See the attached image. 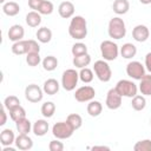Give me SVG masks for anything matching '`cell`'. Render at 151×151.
<instances>
[{
  "label": "cell",
  "mask_w": 151,
  "mask_h": 151,
  "mask_svg": "<svg viewBox=\"0 0 151 151\" xmlns=\"http://www.w3.org/2000/svg\"><path fill=\"white\" fill-rule=\"evenodd\" d=\"M68 34L74 40H83L87 35V22L81 15L72 17L68 25Z\"/></svg>",
  "instance_id": "1"
},
{
  "label": "cell",
  "mask_w": 151,
  "mask_h": 151,
  "mask_svg": "<svg viewBox=\"0 0 151 151\" xmlns=\"http://www.w3.org/2000/svg\"><path fill=\"white\" fill-rule=\"evenodd\" d=\"M107 33L112 39H116V40L123 39L126 35V25L124 20L120 17H113L109 21Z\"/></svg>",
  "instance_id": "2"
},
{
  "label": "cell",
  "mask_w": 151,
  "mask_h": 151,
  "mask_svg": "<svg viewBox=\"0 0 151 151\" xmlns=\"http://www.w3.org/2000/svg\"><path fill=\"white\" fill-rule=\"evenodd\" d=\"M100 53L104 60L106 61H113L117 59L119 54V47L116 42L112 40H104L100 44Z\"/></svg>",
  "instance_id": "3"
},
{
  "label": "cell",
  "mask_w": 151,
  "mask_h": 151,
  "mask_svg": "<svg viewBox=\"0 0 151 151\" xmlns=\"http://www.w3.org/2000/svg\"><path fill=\"white\" fill-rule=\"evenodd\" d=\"M93 72H94L96 77L103 83H107L111 80L112 70L106 60H97L93 64Z\"/></svg>",
  "instance_id": "4"
},
{
  "label": "cell",
  "mask_w": 151,
  "mask_h": 151,
  "mask_svg": "<svg viewBox=\"0 0 151 151\" xmlns=\"http://www.w3.org/2000/svg\"><path fill=\"white\" fill-rule=\"evenodd\" d=\"M114 88L118 91V93L122 97H127V98H133L137 93H138V86L129 79H122L119 80Z\"/></svg>",
  "instance_id": "5"
},
{
  "label": "cell",
  "mask_w": 151,
  "mask_h": 151,
  "mask_svg": "<svg viewBox=\"0 0 151 151\" xmlns=\"http://www.w3.org/2000/svg\"><path fill=\"white\" fill-rule=\"evenodd\" d=\"M79 80V72L74 68H68L63 72L61 76V86L66 91H73Z\"/></svg>",
  "instance_id": "6"
},
{
  "label": "cell",
  "mask_w": 151,
  "mask_h": 151,
  "mask_svg": "<svg viewBox=\"0 0 151 151\" xmlns=\"http://www.w3.org/2000/svg\"><path fill=\"white\" fill-rule=\"evenodd\" d=\"M76 130L71 126V124L67 122V120H65V122H58V123H55L53 126H52V134L55 137V138H58V139H67V138H70L72 134H73V132H74Z\"/></svg>",
  "instance_id": "7"
},
{
  "label": "cell",
  "mask_w": 151,
  "mask_h": 151,
  "mask_svg": "<svg viewBox=\"0 0 151 151\" xmlns=\"http://www.w3.org/2000/svg\"><path fill=\"white\" fill-rule=\"evenodd\" d=\"M146 68L145 66L140 63V61H137V60H133V61H130L127 65H126V74L134 79V80H140L146 73H145Z\"/></svg>",
  "instance_id": "8"
},
{
  "label": "cell",
  "mask_w": 151,
  "mask_h": 151,
  "mask_svg": "<svg viewBox=\"0 0 151 151\" xmlns=\"http://www.w3.org/2000/svg\"><path fill=\"white\" fill-rule=\"evenodd\" d=\"M44 93H45L44 90L40 86H38L37 84H29L25 88V98L29 103H33V104L41 101Z\"/></svg>",
  "instance_id": "9"
},
{
  "label": "cell",
  "mask_w": 151,
  "mask_h": 151,
  "mask_svg": "<svg viewBox=\"0 0 151 151\" xmlns=\"http://www.w3.org/2000/svg\"><path fill=\"white\" fill-rule=\"evenodd\" d=\"M94 96H96V90L88 85L81 86L77 88L74 92V99L79 103H88L92 99H94Z\"/></svg>",
  "instance_id": "10"
},
{
  "label": "cell",
  "mask_w": 151,
  "mask_h": 151,
  "mask_svg": "<svg viewBox=\"0 0 151 151\" xmlns=\"http://www.w3.org/2000/svg\"><path fill=\"white\" fill-rule=\"evenodd\" d=\"M122 96L118 93V91L113 87L110 88L107 94H106V100H105V105L107 109L110 110H117L122 106Z\"/></svg>",
  "instance_id": "11"
},
{
  "label": "cell",
  "mask_w": 151,
  "mask_h": 151,
  "mask_svg": "<svg viewBox=\"0 0 151 151\" xmlns=\"http://www.w3.org/2000/svg\"><path fill=\"white\" fill-rule=\"evenodd\" d=\"M149 37H150V29L147 28V26L139 24V25L133 27V29H132V38L136 41L144 42V41H146L149 39Z\"/></svg>",
  "instance_id": "12"
},
{
  "label": "cell",
  "mask_w": 151,
  "mask_h": 151,
  "mask_svg": "<svg viewBox=\"0 0 151 151\" xmlns=\"http://www.w3.org/2000/svg\"><path fill=\"white\" fill-rule=\"evenodd\" d=\"M14 144H15L17 149H19L21 151H27V150H31L33 147V140L28 134L19 133L18 137L15 138Z\"/></svg>",
  "instance_id": "13"
},
{
  "label": "cell",
  "mask_w": 151,
  "mask_h": 151,
  "mask_svg": "<svg viewBox=\"0 0 151 151\" xmlns=\"http://www.w3.org/2000/svg\"><path fill=\"white\" fill-rule=\"evenodd\" d=\"M74 11H76V7L71 1H63L58 7V13L64 19L72 18L74 15Z\"/></svg>",
  "instance_id": "14"
},
{
  "label": "cell",
  "mask_w": 151,
  "mask_h": 151,
  "mask_svg": "<svg viewBox=\"0 0 151 151\" xmlns=\"http://www.w3.org/2000/svg\"><path fill=\"white\" fill-rule=\"evenodd\" d=\"M7 35H8V39H9L11 41L15 42V41L22 40V38H24V35H25V29H24V27H22L21 25L15 24V25H13V26L9 27Z\"/></svg>",
  "instance_id": "15"
},
{
  "label": "cell",
  "mask_w": 151,
  "mask_h": 151,
  "mask_svg": "<svg viewBox=\"0 0 151 151\" xmlns=\"http://www.w3.org/2000/svg\"><path fill=\"white\" fill-rule=\"evenodd\" d=\"M48 129H50V125H48L47 120H45V119H38V120L34 122L33 127H32V131H33V133L37 137H42V136H45L48 132Z\"/></svg>",
  "instance_id": "16"
},
{
  "label": "cell",
  "mask_w": 151,
  "mask_h": 151,
  "mask_svg": "<svg viewBox=\"0 0 151 151\" xmlns=\"http://www.w3.org/2000/svg\"><path fill=\"white\" fill-rule=\"evenodd\" d=\"M59 88H60V84L58 83L57 79H53V78H50L47 80L44 81V85H42V90L48 96H53L55 93L59 92Z\"/></svg>",
  "instance_id": "17"
},
{
  "label": "cell",
  "mask_w": 151,
  "mask_h": 151,
  "mask_svg": "<svg viewBox=\"0 0 151 151\" xmlns=\"http://www.w3.org/2000/svg\"><path fill=\"white\" fill-rule=\"evenodd\" d=\"M112 9L118 15L126 14L130 9V2L129 0H114L112 4Z\"/></svg>",
  "instance_id": "18"
},
{
  "label": "cell",
  "mask_w": 151,
  "mask_h": 151,
  "mask_svg": "<svg viewBox=\"0 0 151 151\" xmlns=\"http://www.w3.org/2000/svg\"><path fill=\"white\" fill-rule=\"evenodd\" d=\"M119 53L124 59H132L137 54V47L132 42H126L120 47Z\"/></svg>",
  "instance_id": "19"
},
{
  "label": "cell",
  "mask_w": 151,
  "mask_h": 151,
  "mask_svg": "<svg viewBox=\"0 0 151 151\" xmlns=\"http://www.w3.org/2000/svg\"><path fill=\"white\" fill-rule=\"evenodd\" d=\"M15 134L11 129H4L0 133V143L2 146L12 145L15 142Z\"/></svg>",
  "instance_id": "20"
},
{
  "label": "cell",
  "mask_w": 151,
  "mask_h": 151,
  "mask_svg": "<svg viewBox=\"0 0 151 151\" xmlns=\"http://www.w3.org/2000/svg\"><path fill=\"white\" fill-rule=\"evenodd\" d=\"M138 90L143 96H151V73L145 74L140 80H139V86Z\"/></svg>",
  "instance_id": "21"
},
{
  "label": "cell",
  "mask_w": 151,
  "mask_h": 151,
  "mask_svg": "<svg viewBox=\"0 0 151 151\" xmlns=\"http://www.w3.org/2000/svg\"><path fill=\"white\" fill-rule=\"evenodd\" d=\"M2 12L8 17H15L20 12V6L17 1H8L2 5Z\"/></svg>",
  "instance_id": "22"
},
{
  "label": "cell",
  "mask_w": 151,
  "mask_h": 151,
  "mask_svg": "<svg viewBox=\"0 0 151 151\" xmlns=\"http://www.w3.org/2000/svg\"><path fill=\"white\" fill-rule=\"evenodd\" d=\"M86 111H87V113L91 117H98L103 112V105H101L100 101L92 99L91 101H88L87 107H86Z\"/></svg>",
  "instance_id": "23"
},
{
  "label": "cell",
  "mask_w": 151,
  "mask_h": 151,
  "mask_svg": "<svg viewBox=\"0 0 151 151\" xmlns=\"http://www.w3.org/2000/svg\"><path fill=\"white\" fill-rule=\"evenodd\" d=\"M25 20L29 27H38L41 24V14L37 11H31L26 14Z\"/></svg>",
  "instance_id": "24"
},
{
  "label": "cell",
  "mask_w": 151,
  "mask_h": 151,
  "mask_svg": "<svg viewBox=\"0 0 151 151\" xmlns=\"http://www.w3.org/2000/svg\"><path fill=\"white\" fill-rule=\"evenodd\" d=\"M72 63L77 68L87 67L91 63V55L88 53H85V54H81V55H76V57H73Z\"/></svg>",
  "instance_id": "25"
},
{
  "label": "cell",
  "mask_w": 151,
  "mask_h": 151,
  "mask_svg": "<svg viewBox=\"0 0 151 151\" xmlns=\"http://www.w3.org/2000/svg\"><path fill=\"white\" fill-rule=\"evenodd\" d=\"M35 37H37L38 41H40L41 44H47L52 39V31L47 27H40V28H38Z\"/></svg>",
  "instance_id": "26"
},
{
  "label": "cell",
  "mask_w": 151,
  "mask_h": 151,
  "mask_svg": "<svg viewBox=\"0 0 151 151\" xmlns=\"http://www.w3.org/2000/svg\"><path fill=\"white\" fill-rule=\"evenodd\" d=\"M15 127H17V131L21 134H28L33 127V125L31 124L29 119L27 118H22L18 122H15Z\"/></svg>",
  "instance_id": "27"
},
{
  "label": "cell",
  "mask_w": 151,
  "mask_h": 151,
  "mask_svg": "<svg viewBox=\"0 0 151 151\" xmlns=\"http://www.w3.org/2000/svg\"><path fill=\"white\" fill-rule=\"evenodd\" d=\"M41 64H42V67H44L45 71L51 72V71H54L57 68V66H58V59L54 55H47V57H45L42 59Z\"/></svg>",
  "instance_id": "28"
},
{
  "label": "cell",
  "mask_w": 151,
  "mask_h": 151,
  "mask_svg": "<svg viewBox=\"0 0 151 151\" xmlns=\"http://www.w3.org/2000/svg\"><path fill=\"white\" fill-rule=\"evenodd\" d=\"M131 105H132V109L134 111H143L146 106V99H145V96L143 94H136L133 98H132V101H131Z\"/></svg>",
  "instance_id": "29"
},
{
  "label": "cell",
  "mask_w": 151,
  "mask_h": 151,
  "mask_svg": "<svg viewBox=\"0 0 151 151\" xmlns=\"http://www.w3.org/2000/svg\"><path fill=\"white\" fill-rule=\"evenodd\" d=\"M12 52L15 55H21V54H26L27 53V40H19L13 42L12 45Z\"/></svg>",
  "instance_id": "30"
},
{
  "label": "cell",
  "mask_w": 151,
  "mask_h": 151,
  "mask_svg": "<svg viewBox=\"0 0 151 151\" xmlns=\"http://www.w3.org/2000/svg\"><path fill=\"white\" fill-rule=\"evenodd\" d=\"M40 112H41V114H42L45 118H51V117H53V114H54V112H55V104H54L53 101H45V103L41 105Z\"/></svg>",
  "instance_id": "31"
},
{
  "label": "cell",
  "mask_w": 151,
  "mask_h": 151,
  "mask_svg": "<svg viewBox=\"0 0 151 151\" xmlns=\"http://www.w3.org/2000/svg\"><path fill=\"white\" fill-rule=\"evenodd\" d=\"M8 112H9L11 119H12L14 123L18 122V120H20V119H22V118H26V111H25V109H24L21 105H19V106L12 109V110L8 111Z\"/></svg>",
  "instance_id": "32"
},
{
  "label": "cell",
  "mask_w": 151,
  "mask_h": 151,
  "mask_svg": "<svg viewBox=\"0 0 151 151\" xmlns=\"http://www.w3.org/2000/svg\"><path fill=\"white\" fill-rule=\"evenodd\" d=\"M94 78V73L91 68L88 67H84V68H80V72H79V79L85 83V84H88L93 80Z\"/></svg>",
  "instance_id": "33"
},
{
  "label": "cell",
  "mask_w": 151,
  "mask_h": 151,
  "mask_svg": "<svg viewBox=\"0 0 151 151\" xmlns=\"http://www.w3.org/2000/svg\"><path fill=\"white\" fill-rule=\"evenodd\" d=\"M66 120L71 124V126H72L74 130L80 129L81 125H83V118H81V116L78 114V113H71V114H68L67 118H66Z\"/></svg>",
  "instance_id": "34"
},
{
  "label": "cell",
  "mask_w": 151,
  "mask_h": 151,
  "mask_svg": "<svg viewBox=\"0 0 151 151\" xmlns=\"http://www.w3.org/2000/svg\"><path fill=\"white\" fill-rule=\"evenodd\" d=\"M41 57L39 52H32V53H27L26 54V63L28 64V66L31 67H35L41 63Z\"/></svg>",
  "instance_id": "35"
},
{
  "label": "cell",
  "mask_w": 151,
  "mask_h": 151,
  "mask_svg": "<svg viewBox=\"0 0 151 151\" xmlns=\"http://www.w3.org/2000/svg\"><path fill=\"white\" fill-rule=\"evenodd\" d=\"M19 105H20L19 98H18L17 96H13V94L7 96V97L5 98V100H4V107H5L6 110H8V111H11L12 109H14V107H17V106H19Z\"/></svg>",
  "instance_id": "36"
},
{
  "label": "cell",
  "mask_w": 151,
  "mask_h": 151,
  "mask_svg": "<svg viewBox=\"0 0 151 151\" xmlns=\"http://www.w3.org/2000/svg\"><path fill=\"white\" fill-rule=\"evenodd\" d=\"M53 11H54L53 4H52L50 0H44L38 12H39L41 15H50V14L53 13Z\"/></svg>",
  "instance_id": "37"
},
{
  "label": "cell",
  "mask_w": 151,
  "mask_h": 151,
  "mask_svg": "<svg viewBox=\"0 0 151 151\" xmlns=\"http://www.w3.org/2000/svg\"><path fill=\"white\" fill-rule=\"evenodd\" d=\"M71 52H72L73 57L85 54V53H87V46L84 42H80V41L79 42H76V44H73V46L71 48Z\"/></svg>",
  "instance_id": "38"
},
{
  "label": "cell",
  "mask_w": 151,
  "mask_h": 151,
  "mask_svg": "<svg viewBox=\"0 0 151 151\" xmlns=\"http://www.w3.org/2000/svg\"><path fill=\"white\" fill-rule=\"evenodd\" d=\"M134 151H151V139H143L133 145Z\"/></svg>",
  "instance_id": "39"
},
{
  "label": "cell",
  "mask_w": 151,
  "mask_h": 151,
  "mask_svg": "<svg viewBox=\"0 0 151 151\" xmlns=\"http://www.w3.org/2000/svg\"><path fill=\"white\" fill-rule=\"evenodd\" d=\"M48 149H50V151H63L64 144H63V142H60V139L57 138V139H53L50 142Z\"/></svg>",
  "instance_id": "40"
},
{
  "label": "cell",
  "mask_w": 151,
  "mask_h": 151,
  "mask_svg": "<svg viewBox=\"0 0 151 151\" xmlns=\"http://www.w3.org/2000/svg\"><path fill=\"white\" fill-rule=\"evenodd\" d=\"M32 52H39L40 53V46L35 40L29 39V40H27V53H32Z\"/></svg>",
  "instance_id": "41"
},
{
  "label": "cell",
  "mask_w": 151,
  "mask_h": 151,
  "mask_svg": "<svg viewBox=\"0 0 151 151\" xmlns=\"http://www.w3.org/2000/svg\"><path fill=\"white\" fill-rule=\"evenodd\" d=\"M44 0H28V7L32 9V11H39L41 4H42Z\"/></svg>",
  "instance_id": "42"
},
{
  "label": "cell",
  "mask_w": 151,
  "mask_h": 151,
  "mask_svg": "<svg viewBox=\"0 0 151 151\" xmlns=\"http://www.w3.org/2000/svg\"><path fill=\"white\" fill-rule=\"evenodd\" d=\"M145 68L151 73V52H149V53H146V55H145Z\"/></svg>",
  "instance_id": "43"
},
{
  "label": "cell",
  "mask_w": 151,
  "mask_h": 151,
  "mask_svg": "<svg viewBox=\"0 0 151 151\" xmlns=\"http://www.w3.org/2000/svg\"><path fill=\"white\" fill-rule=\"evenodd\" d=\"M6 120H7V113H6V109H1V122H0V125H5L6 124Z\"/></svg>",
  "instance_id": "44"
},
{
  "label": "cell",
  "mask_w": 151,
  "mask_h": 151,
  "mask_svg": "<svg viewBox=\"0 0 151 151\" xmlns=\"http://www.w3.org/2000/svg\"><path fill=\"white\" fill-rule=\"evenodd\" d=\"M93 151L94 150H110V147L109 146H104V145H99V146H92L91 147Z\"/></svg>",
  "instance_id": "45"
},
{
  "label": "cell",
  "mask_w": 151,
  "mask_h": 151,
  "mask_svg": "<svg viewBox=\"0 0 151 151\" xmlns=\"http://www.w3.org/2000/svg\"><path fill=\"white\" fill-rule=\"evenodd\" d=\"M139 2L143 5H149V4H151V0H139Z\"/></svg>",
  "instance_id": "46"
},
{
  "label": "cell",
  "mask_w": 151,
  "mask_h": 151,
  "mask_svg": "<svg viewBox=\"0 0 151 151\" xmlns=\"http://www.w3.org/2000/svg\"><path fill=\"white\" fill-rule=\"evenodd\" d=\"M0 2H1V4H2V5H4V4H5V2H6V0H0Z\"/></svg>",
  "instance_id": "47"
},
{
  "label": "cell",
  "mask_w": 151,
  "mask_h": 151,
  "mask_svg": "<svg viewBox=\"0 0 151 151\" xmlns=\"http://www.w3.org/2000/svg\"><path fill=\"white\" fill-rule=\"evenodd\" d=\"M150 124H151V119H150Z\"/></svg>",
  "instance_id": "48"
},
{
  "label": "cell",
  "mask_w": 151,
  "mask_h": 151,
  "mask_svg": "<svg viewBox=\"0 0 151 151\" xmlns=\"http://www.w3.org/2000/svg\"><path fill=\"white\" fill-rule=\"evenodd\" d=\"M14 1H15V0H14Z\"/></svg>",
  "instance_id": "49"
}]
</instances>
